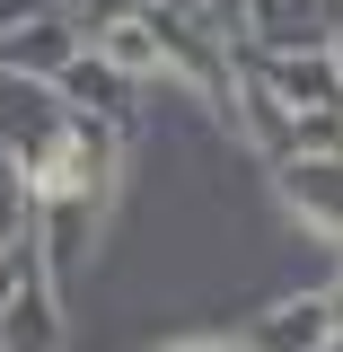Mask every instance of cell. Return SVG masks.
Here are the masks:
<instances>
[{
	"label": "cell",
	"instance_id": "cell-1",
	"mask_svg": "<svg viewBox=\"0 0 343 352\" xmlns=\"http://www.w3.org/2000/svg\"><path fill=\"white\" fill-rule=\"evenodd\" d=\"M247 9V36L264 44V53H326L343 27V0L326 9V0H238Z\"/></svg>",
	"mask_w": 343,
	"mask_h": 352
},
{
	"label": "cell",
	"instance_id": "cell-2",
	"mask_svg": "<svg viewBox=\"0 0 343 352\" xmlns=\"http://www.w3.org/2000/svg\"><path fill=\"white\" fill-rule=\"evenodd\" d=\"M88 53V36H71V18H27V27H9L0 36V62H9V80H62L71 62Z\"/></svg>",
	"mask_w": 343,
	"mask_h": 352
},
{
	"label": "cell",
	"instance_id": "cell-3",
	"mask_svg": "<svg viewBox=\"0 0 343 352\" xmlns=\"http://www.w3.org/2000/svg\"><path fill=\"white\" fill-rule=\"evenodd\" d=\"M256 80L273 88L282 106H300V115L343 106V71H335V53H256Z\"/></svg>",
	"mask_w": 343,
	"mask_h": 352
},
{
	"label": "cell",
	"instance_id": "cell-4",
	"mask_svg": "<svg viewBox=\"0 0 343 352\" xmlns=\"http://www.w3.org/2000/svg\"><path fill=\"white\" fill-rule=\"evenodd\" d=\"M273 176H282V203H291L300 220H317L326 238H343V159H317V150H291V159H282Z\"/></svg>",
	"mask_w": 343,
	"mask_h": 352
},
{
	"label": "cell",
	"instance_id": "cell-5",
	"mask_svg": "<svg viewBox=\"0 0 343 352\" xmlns=\"http://www.w3.org/2000/svg\"><path fill=\"white\" fill-rule=\"evenodd\" d=\"M335 335V317H326V291H300V300H282L273 317L247 326V352H326Z\"/></svg>",
	"mask_w": 343,
	"mask_h": 352
},
{
	"label": "cell",
	"instance_id": "cell-6",
	"mask_svg": "<svg viewBox=\"0 0 343 352\" xmlns=\"http://www.w3.org/2000/svg\"><path fill=\"white\" fill-rule=\"evenodd\" d=\"M0 344H9V352H53V344H62V317H53V273H44V264L9 291V308H0Z\"/></svg>",
	"mask_w": 343,
	"mask_h": 352
},
{
	"label": "cell",
	"instance_id": "cell-7",
	"mask_svg": "<svg viewBox=\"0 0 343 352\" xmlns=\"http://www.w3.org/2000/svg\"><path fill=\"white\" fill-rule=\"evenodd\" d=\"M88 53H97L106 71H124V80H159V71H168V53H159V36H150L141 18H106V27L88 36Z\"/></svg>",
	"mask_w": 343,
	"mask_h": 352
},
{
	"label": "cell",
	"instance_id": "cell-8",
	"mask_svg": "<svg viewBox=\"0 0 343 352\" xmlns=\"http://www.w3.org/2000/svg\"><path fill=\"white\" fill-rule=\"evenodd\" d=\"M53 88H62V97H80L88 115H124V97H132V80H124V71H106L97 53H80V62H71Z\"/></svg>",
	"mask_w": 343,
	"mask_h": 352
},
{
	"label": "cell",
	"instance_id": "cell-9",
	"mask_svg": "<svg viewBox=\"0 0 343 352\" xmlns=\"http://www.w3.org/2000/svg\"><path fill=\"white\" fill-rule=\"evenodd\" d=\"M36 273V238H18V247H0V308H9V291Z\"/></svg>",
	"mask_w": 343,
	"mask_h": 352
},
{
	"label": "cell",
	"instance_id": "cell-10",
	"mask_svg": "<svg viewBox=\"0 0 343 352\" xmlns=\"http://www.w3.org/2000/svg\"><path fill=\"white\" fill-rule=\"evenodd\" d=\"M53 9H62V0H0V36L27 27V18H53Z\"/></svg>",
	"mask_w": 343,
	"mask_h": 352
},
{
	"label": "cell",
	"instance_id": "cell-11",
	"mask_svg": "<svg viewBox=\"0 0 343 352\" xmlns=\"http://www.w3.org/2000/svg\"><path fill=\"white\" fill-rule=\"evenodd\" d=\"M168 352H247V344H229V335H194V344H168Z\"/></svg>",
	"mask_w": 343,
	"mask_h": 352
},
{
	"label": "cell",
	"instance_id": "cell-12",
	"mask_svg": "<svg viewBox=\"0 0 343 352\" xmlns=\"http://www.w3.org/2000/svg\"><path fill=\"white\" fill-rule=\"evenodd\" d=\"M326 317H335V326H343V282H335V291H326Z\"/></svg>",
	"mask_w": 343,
	"mask_h": 352
},
{
	"label": "cell",
	"instance_id": "cell-13",
	"mask_svg": "<svg viewBox=\"0 0 343 352\" xmlns=\"http://www.w3.org/2000/svg\"><path fill=\"white\" fill-rule=\"evenodd\" d=\"M326 53H335V71H343V27H335V44H326Z\"/></svg>",
	"mask_w": 343,
	"mask_h": 352
}]
</instances>
